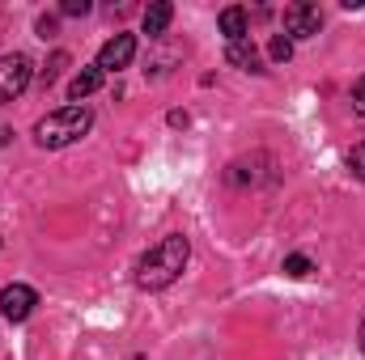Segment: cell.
Segmentation results:
<instances>
[{
  "instance_id": "8fae6325",
  "label": "cell",
  "mask_w": 365,
  "mask_h": 360,
  "mask_svg": "<svg viewBox=\"0 0 365 360\" xmlns=\"http://www.w3.org/2000/svg\"><path fill=\"white\" fill-rule=\"evenodd\" d=\"M314 271V263L306 259V255H289L284 259V275H293V280H302V275H310Z\"/></svg>"
},
{
  "instance_id": "3957f363",
  "label": "cell",
  "mask_w": 365,
  "mask_h": 360,
  "mask_svg": "<svg viewBox=\"0 0 365 360\" xmlns=\"http://www.w3.org/2000/svg\"><path fill=\"white\" fill-rule=\"evenodd\" d=\"M30 81H34L30 55H21V51L0 55V106H4V102H17L21 93L30 90Z\"/></svg>"
},
{
  "instance_id": "5bb4252c",
  "label": "cell",
  "mask_w": 365,
  "mask_h": 360,
  "mask_svg": "<svg viewBox=\"0 0 365 360\" xmlns=\"http://www.w3.org/2000/svg\"><path fill=\"white\" fill-rule=\"evenodd\" d=\"M349 170H353V179L365 182V144H357V149L349 153Z\"/></svg>"
},
{
  "instance_id": "7a4b0ae2",
  "label": "cell",
  "mask_w": 365,
  "mask_h": 360,
  "mask_svg": "<svg viewBox=\"0 0 365 360\" xmlns=\"http://www.w3.org/2000/svg\"><path fill=\"white\" fill-rule=\"evenodd\" d=\"M90 127H93V115L86 106H60V110H51V115H43L34 123V140H38V149H68Z\"/></svg>"
},
{
  "instance_id": "8992f818",
  "label": "cell",
  "mask_w": 365,
  "mask_h": 360,
  "mask_svg": "<svg viewBox=\"0 0 365 360\" xmlns=\"http://www.w3.org/2000/svg\"><path fill=\"white\" fill-rule=\"evenodd\" d=\"M132 55H136V38H132V34H115V38L102 43V51H98V68H102V73H119V68L132 64Z\"/></svg>"
},
{
  "instance_id": "9c48e42d",
  "label": "cell",
  "mask_w": 365,
  "mask_h": 360,
  "mask_svg": "<svg viewBox=\"0 0 365 360\" xmlns=\"http://www.w3.org/2000/svg\"><path fill=\"white\" fill-rule=\"evenodd\" d=\"M170 17H175V4H166V0H158V4H149V9H145V34H149V38H158V34H166V26H170Z\"/></svg>"
},
{
  "instance_id": "9a60e30c",
  "label": "cell",
  "mask_w": 365,
  "mask_h": 360,
  "mask_svg": "<svg viewBox=\"0 0 365 360\" xmlns=\"http://www.w3.org/2000/svg\"><path fill=\"white\" fill-rule=\"evenodd\" d=\"M60 9H64L68 17H86V13H90V0H64Z\"/></svg>"
},
{
  "instance_id": "6da1fadb",
  "label": "cell",
  "mask_w": 365,
  "mask_h": 360,
  "mask_svg": "<svg viewBox=\"0 0 365 360\" xmlns=\"http://www.w3.org/2000/svg\"><path fill=\"white\" fill-rule=\"evenodd\" d=\"M187 259H191V242H187L182 233H166L162 242H153V246L136 259V288H145V292L170 288L182 275Z\"/></svg>"
},
{
  "instance_id": "52a82bcc",
  "label": "cell",
  "mask_w": 365,
  "mask_h": 360,
  "mask_svg": "<svg viewBox=\"0 0 365 360\" xmlns=\"http://www.w3.org/2000/svg\"><path fill=\"white\" fill-rule=\"evenodd\" d=\"M225 60L234 64V68H259V47H255V38L247 34V38H234V43H225Z\"/></svg>"
},
{
  "instance_id": "2e32d148",
  "label": "cell",
  "mask_w": 365,
  "mask_h": 360,
  "mask_svg": "<svg viewBox=\"0 0 365 360\" xmlns=\"http://www.w3.org/2000/svg\"><path fill=\"white\" fill-rule=\"evenodd\" d=\"M353 110H357V115L365 119V77L357 81V85H353Z\"/></svg>"
},
{
  "instance_id": "4fadbf2b",
  "label": "cell",
  "mask_w": 365,
  "mask_h": 360,
  "mask_svg": "<svg viewBox=\"0 0 365 360\" xmlns=\"http://www.w3.org/2000/svg\"><path fill=\"white\" fill-rule=\"evenodd\" d=\"M64 64H68V55H64V51H56V55H51V64L43 68V85H51V81L60 77V68H64Z\"/></svg>"
},
{
  "instance_id": "7c38bea8",
  "label": "cell",
  "mask_w": 365,
  "mask_h": 360,
  "mask_svg": "<svg viewBox=\"0 0 365 360\" xmlns=\"http://www.w3.org/2000/svg\"><path fill=\"white\" fill-rule=\"evenodd\" d=\"M268 51H272V60H276V64H289V60H293V43H289L284 34H276L272 43H268Z\"/></svg>"
},
{
  "instance_id": "e0dca14e",
  "label": "cell",
  "mask_w": 365,
  "mask_h": 360,
  "mask_svg": "<svg viewBox=\"0 0 365 360\" xmlns=\"http://www.w3.org/2000/svg\"><path fill=\"white\" fill-rule=\"evenodd\" d=\"M56 34V17H38V38H51Z\"/></svg>"
},
{
  "instance_id": "ba28073f",
  "label": "cell",
  "mask_w": 365,
  "mask_h": 360,
  "mask_svg": "<svg viewBox=\"0 0 365 360\" xmlns=\"http://www.w3.org/2000/svg\"><path fill=\"white\" fill-rule=\"evenodd\" d=\"M217 26H221V34H225V43H234V38H247V30H251V17H247V9H221V17H217Z\"/></svg>"
},
{
  "instance_id": "30bf717a",
  "label": "cell",
  "mask_w": 365,
  "mask_h": 360,
  "mask_svg": "<svg viewBox=\"0 0 365 360\" xmlns=\"http://www.w3.org/2000/svg\"><path fill=\"white\" fill-rule=\"evenodd\" d=\"M102 77H106V73H102L98 64H93V68H81V73L73 77V85H68V97H73V102H81V97H90V93L98 90V85H102Z\"/></svg>"
},
{
  "instance_id": "ac0fdd59",
  "label": "cell",
  "mask_w": 365,
  "mask_h": 360,
  "mask_svg": "<svg viewBox=\"0 0 365 360\" xmlns=\"http://www.w3.org/2000/svg\"><path fill=\"white\" fill-rule=\"evenodd\" d=\"M361 352H365V322H361Z\"/></svg>"
},
{
  "instance_id": "277c9868",
  "label": "cell",
  "mask_w": 365,
  "mask_h": 360,
  "mask_svg": "<svg viewBox=\"0 0 365 360\" xmlns=\"http://www.w3.org/2000/svg\"><path fill=\"white\" fill-rule=\"evenodd\" d=\"M319 26H323L319 4L297 0V4L284 9V38H289V43H293V38H310V34H319Z\"/></svg>"
},
{
  "instance_id": "5b68a950",
  "label": "cell",
  "mask_w": 365,
  "mask_h": 360,
  "mask_svg": "<svg viewBox=\"0 0 365 360\" xmlns=\"http://www.w3.org/2000/svg\"><path fill=\"white\" fill-rule=\"evenodd\" d=\"M34 305H38V292L30 284H9L0 292V318L4 322H26L34 314Z\"/></svg>"
}]
</instances>
